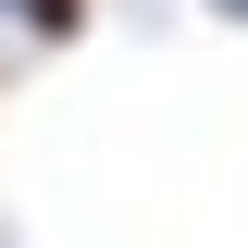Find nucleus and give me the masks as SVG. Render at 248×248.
Listing matches in <instances>:
<instances>
[{
  "label": "nucleus",
  "mask_w": 248,
  "mask_h": 248,
  "mask_svg": "<svg viewBox=\"0 0 248 248\" xmlns=\"http://www.w3.org/2000/svg\"><path fill=\"white\" fill-rule=\"evenodd\" d=\"M0 25L25 37V50H75V37L99 25V0H0Z\"/></svg>",
  "instance_id": "f257e3e1"
},
{
  "label": "nucleus",
  "mask_w": 248,
  "mask_h": 248,
  "mask_svg": "<svg viewBox=\"0 0 248 248\" xmlns=\"http://www.w3.org/2000/svg\"><path fill=\"white\" fill-rule=\"evenodd\" d=\"M199 13H211V25H248V0H199Z\"/></svg>",
  "instance_id": "f03ea898"
}]
</instances>
